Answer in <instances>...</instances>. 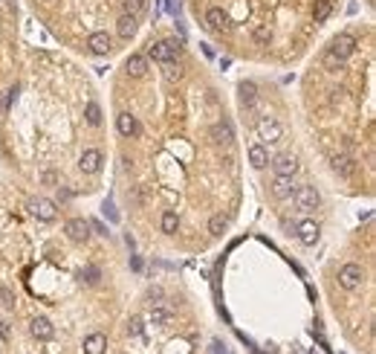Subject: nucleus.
I'll return each mask as SVG.
<instances>
[{
	"instance_id": "15",
	"label": "nucleus",
	"mask_w": 376,
	"mask_h": 354,
	"mask_svg": "<svg viewBox=\"0 0 376 354\" xmlns=\"http://www.w3.org/2000/svg\"><path fill=\"white\" fill-rule=\"evenodd\" d=\"M125 70H127V76H136V79H139V76L148 73V58H145V55H130L125 61Z\"/></svg>"
},
{
	"instance_id": "4",
	"label": "nucleus",
	"mask_w": 376,
	"mask_h": 354,
	"mask_svg": "<svg viewBox=\"0 0 376 354\" xmlns=\"http://www.w3.org/2000/svg\"><path fill=\"white\" fill-rule=\"evenodd\" d=\"M362 279H365V270L359 264H344L339 270V285L344 291H356L359 285H362Z\"/></svg>"
},
{
	"instance_id": "33",
	"label": "nucleus",
	"mask_w": 376,
	"mask_h": 354,
	"mask_svg": "<svg viewBox=\"0 0 376 354\" xmlns=\"http://www.w3.org/2000/svg\"><path fill=\"white\" fill-rule=\"evenodd\" d=\"M0 299H3V305H6V308H12V305H15V296H12L9 288H0Z\"/></svg>"
},
{
	"instance_id": "30",
	"label": "nucleus",
	"mask_w": 376,
	"mask_h": 354,
	"mask_svg": "<svg viewBox=\"0 0 376 354\" xmlns=\"http://www.w3.org/2000/svg\"><path fill=\"white\" fill-rule=\"evenodd\" d=\"M99 267H93V264H90V267H84V279L90 281V285H96V281H99Z\"/></svg>"
},
{
	"instance_id": "7",
	"label": "nucleus",
	"mask_w": 376,
	"mask_h": 354,
	"mask_svg": "<svg viewBox=\"0 0 376 354\" xmlns=\"http://www.w3.org/2000/svg\"><path fill=\"white\" fill-rule=\"evenodd\" d=\"M87 46L93 55H108L110 50H113V38L108 35V32H93V35L87 38Z\"/></svg>"
},
{
	"instance_id": "20",
	"label": "nucleus",
	"mask_w": 376,
	"mask_h": 354,
	"mask_svg": "<svg viewBox=\"0 0 376 354\" xmlns=\"http://www.w3.org/2000/svg\"><path fill=\"white\" fill-rule=\"evenodd\" d=\"M330 12H333V0H315V6H313L315 23H324V20L330 18Z\"/></svg>"
},
{
	"instance_id": "11",
	"label": "nucleus",
	"mask_w": 376,
	"mask_h": 354,
	"mask_svg": "<svg viewBox=\"0 0 376 354\" xmlns=\"http://www.w3.org/2000/svg\"><path fill=\"white\" fill-rule=\"evenodd\" d=\"M296 235L301 244H315L318 241V227H315V221H301V224H296Z\"/></svg>"
},
{
	"instance_id": "29",
	"label": "nucleus",
	"mask_w": 376,
	"mask_h": 354,
	"mask_svg": "<svg viewBox=\"0 0 376 354\" xmlns=\"http://www.w3.org/2000/svg\"><path fill=\"white\" fill-rule=\"evenodd\" d=\"M145 9V0H125V12L127 15H139Z\"/></svg>"
},
{
	"instance_id": "28",
	"label": "nucleus",
	"mask_w": 376,
	"mask_h": 354,
	"mask_svg": "<svg viewBox=\"0 0 376 354\" xmlns=\"http://www.w3.org/2000/svg\"><path fill=\"white\" fill-rule=\"evenodd\" d=\"M127 331H130V337H139L145 331V319L142 317H130V322H127Z\"/></svg>"
},
{
	"instance_id": "9",
	"label": "nucleus",
	"mask_w": 376,
	"mask_h": 354,
	"mask_svg": "<svg viewBox=\"0 0 376 354\" xmlns=\"http://www.w3.org/2000/svg\"><path fill=\"white\" fill-rule=\"evenodd\" d=\"M330 166H333V172L341 174V177H350V174L356 172V160H353L350 154H341V151L330 157Z\"/></svg>"
},
{
	"instance_id": "27",
	"label": "nucleus",
	"mask_w": 376,
	"mask_h": 354,
	"mask_svg": "<svg viewBox=\"0 0 376 354\" xmlns=\"http://www.w3.org/2000/svg\"><path fill=\"white\" fill-rule=\"evenodd\" d=\"M223 229H226V218H223V215H214V218L208 221V232H211V235H223Z\"/></svg>"
},
{
	"instance_id": "12",
	"label": "nucleus",
	"mask_w": 376,
	"mask_h": 354,
	"mask_svg": "<svg viewBox=\"0 0 376 354\" xmlns=\"http://www.w3.org/2000/svg\"><path fill=\"white\" fill-rule=\"evenodd\" d=\"M272 169H275V174H284V177H296V172H298V160H296L292 154H281V157H275Z\"/></svg>"
},
{
	"instance_id": "1",
	"label": "nucleus",
	"mask_w": 376,
	"mask_h": 354,
	"mask_svg": "<svg viewBox=\"0 0 376 354\" xmlns=\"http://www.w3.org/2000/svg\"><path fill=\"white\" fill-rule=\"evenodd\" d=\"M179 53H182V44H179L177 38L159 41V44H153L151 50H148V55H151L153 61H159V64H174L179 58Z\"/></svg>"
},
{
	"instance_id": "10",
	"label": "nucleus",
	"mask_w": 376,
	"mask_h": 354,
	"mask_svg": "<svg viewBox=\"0 0 376 354\" xmlns=\"http://www.w3.org/2000/svg\"><path fill=\"white\" fill-rule=\"evenodd\" d=\"M67 235H70V241H87L90 238V224L84 218H72L67 221Z\"/></svg>"
},
{
	"instance_id": "21",
	"label": "nucleus",
	"mask_w": 376,
	"mask_h": 354,
	"mask_svg": "<svg viewBox=\"0 0 376 354\" xmlns=\"http://www.w3.org/2000/svg\"><path fill=\"white\" fill-rule=\"evenodd\" d=\"M151 322L153 325H171V322H174V314H171L165 305H156V308L151 311Z\"/></svg>"
},
{
	"instance_id": "25",
	"label": "nucleus",
	"mask_w": 376,
	"mask_h": 354,
	"mask_svg": "<svg viewBox=\"0 0 376 354\" xmlns=\"http://www.w3.org/2000/svg\"><path fill=\"white\" fill-rule=\"evenodd\" d=\"M177 227H179L177 212H165L162 215V232H177Z\"/></svg>"
},
{
	"instance_id": "34",
	"label": "nucleus",
	"mask_w": 376,
	"mask_h": 354,
	"mask_svg": "<svg viewBox=\"0 0 376 354\" xmlns=\"http://www.w3.org/2000/svg\"><path fill=\"white\" fill-rule=\"evenodd\" d=\"M55 180H58L55 172H44V183H46V186H55Z\"/></svg>"
},
{
	"instance_id": "13",
	"label": "nucleus",
	"mask_w": 376,
	"mask_h": 354,
	"mask_svg": "<svg viewBox=\"0 0 376 354\" xmlns=\"http://www.w3.org/2000/svg\"><path fill=\"white\" fill-rule=\"evenodd\" d=\"M116 128H119V134L122 136H136L139 134V122H136V116H130L127 110H122L116 116Z\"/></svg>"
},
{
	"instance_id": "5",
	"label": "nucleus",
	"mask_w": 376,
	"mask_h": 354,
	"mask_svg": "<svg viewBox=\"0 0 376 354\" xmlns=\"http://www.w3.org/2000/svg\"><path fill=\"white\" fill-rule=\"evenodd\" d=\"M208 134H211V139H214L217 146H232L234 143V128L229 119H217L214 125L208 128Z\"/></svg>"
},
{
	"instance_id": "18",
	"label": "nucleus",
	"mask_w": 376,
	"mask_h": 354,
	"mask_svg": "<svg viewBox=\"0 0 376 354\" xmlns=\"http://www.w3.org/2000/svg\"><path fill=\"white\" fill-rule=\"evenodd\" d=\"M272 192H275L278 198H289V195H292V177L275 174V180H272Z\"/></svg>"
},
{
	"instance_id": "8",
	"label": "nucleus",
	"mask_w": 376,
	"mask_h": 354,
	"mask_svg": "<svg viewBox=\"0 0 376 354\" xmlns=\"http://www.w3.org/2000/svg\"><path fill=\"white\" fill-rule=\"evenodd\" d=\"M29 212H32L35 218H41V221H52L55 218V203L52 200H46V198H32L29 200Z\"/></svg>"
},
{
	"instance_id": "22",
	"label": "nucleus",
	"mask_w": 376,
	"mask_h": 354,
	"mask_svg": "<svg viewBox=\"0 0 376 354\" xmlns=\"http://www.w3.org/2000/svg\"><path fill=\"white\" fill-rule=\"evenodd\" d=\"M237 90H240V105L252 108V105H255V96H258V87H255L252 82H240V87H237Z\"/></svg>"
},
{
	"instance_id": "19",
	"label": "nucleus",
	"mask_w": 376,
	"mask_h": 354,
	"mask_svg": "<svg viewBox=\"0 0 376 354\" xmlns=\"http://www.w3.org/2000/svg\"><path fill=\"white\" fill-rule=\"evenodd\" d=\"M116 32H119V38H130L136 32V15H122L119 18V23H116Z\"/></svg>"
},
{
	"instance_id": "36",
	"label": "nucleus",
	"mask_w": 376,
	"mask_h": 354,
	"mask_svg": "<svg viewBox=\"0 0 376 354\" xmlns=\"http://www.w3.org/2000/svg\"><path fill=\"white\" fill-rule=\"evenodd\" d=\"M310 354H315V351H310Z\"/></svg>"
},
{
	"instance_id": "35",
	"label": "nucleus",
	"mask_w": 376,
	"mask_h": 354,
	"mask_svg": "<svg viewBox=\"0 0 376 354\" xmlns=\"http://www.w3.org/2000/svg\"><path fill=\"white\" fill-rule=\"evenodd\" d=\"M148 296H151V299H162V291H159V288H153V291L148 293Z\"/></svg>"
},
{
	"instance_id": "16",
	"label": "nucleus",
	"mask_w": 376,
	"mask_h": 354,
	"mask_svg": "<svg viewBox=\"0 0 376 354\" xmlns=\"http://www.w3.org/2000/svg\"><path fill=\"white\" fill-rule=\"evenodd\" d=\"M104 348H108V337L104 334H90L84 340V351L87 354H104Z\"/></svg>"
},
{
	"instance_id": "31",
	"label": "nucleus",
	"mask_w": 376,
	"mask_h": 354,
	"mask_svg": "<svg viewBox=\"0 0 376 354\" xmlns=\"http://www.w3.org/2000/svg\"><path fill=\"white\" fill-rule=\"evenodd\" d=\"M252 38H255L258 44H269V29L258 27V29H255V32H252Z\"/></svg>"
},
{
	"instance_id": "24",
	"label": "nucleus",
	"mask_w": 376,
	"mask_h": 354,
	"mask_svg": "<svg viewBox=\"0 0 376 354\" xmlns=\"http://www.w3.org/2000/svg\"><path fill=\"white\" fill-rule=\"evenodd\" d=\"M206 23H208L211 29H220V27L226 23V12L217 9V6H211V9L206 12Z\"/></svg>"
},
{
	"instance_id": "32",
	"label": "nucleus",
	"mask_w": 376,
	"mask_h": 354,
	"mask_svg": "<svg viewBox=\"0 0 376 354\" xmlns=\"http://www.w3.org/2000/svg\"><path fill=\"white\" fill-rule=\"evenodd\" d=\"M324 67H327V70H339V67H341V61L336 58V55L324 53Z\"/></svg>"
},
{
	"instance_id": "6",
	"label": "nucleus",
	"mask_w": 376,
	"mask_h": 354,
	"mask_svg": "<svg viewBox=\"0 0 376 354\" xmlns=\"http://www.w3.org/2000/svg\"><path fill=\"white\" fill-rule=\"evenodd\" d=\"M258 134H260V139H263V143H278V139L284 136V128L278 125L272 116H263L258 122Z\"/></svg>"
},
{
	"instance_id": "23",
	"label": "nucleus",
	"mask_w": 376,
	"mask_h": 354,
	"mask_svg": "<svg viewBox=\"0 0 376 354\" xmlns=\"http://www.w3.org/2000/svg\"><path fill=\"white\" fill-rule=\"evenodd\" d=\"M249 160H252V166H255V169H263V166L269 163L266 148H263V146H252L249 148Z\"/></svg>"
},
{
	"instance_id": "3",
	"label": "nucleus",
	"mask_w": 376,
	"mask_h": 354,
	"mask_svg": "<svg viewBox=\"0 0 376 354\" xmlns=\"http://www.w3.org/2000/svg\"><path fill=\"white\" fill-rule=\"evenodd\" d=\"M292 200H296L298 212H313V209H318V203H321V198H318V192H315L313 186H301V189L292 195Z\"/></svg>"
},
{
	"instance_id": "26",
	"label": "nucleus",
	"mask_w": 376,
	"mask_h": 354,
	"mask_svg": "<svg viewBox=\"0 0 376 354\" xmlns=\"http://www.w3.org/2000/svg\"><path fill=\"white\" fill-rule=\"evenodd\" d=\"M84 116H87L90 125H99V122H101V108L96 105V102H87V110H84Z\"/></svg>"
},
{
	"instance_id": "14",
	"label": "nucleus",
	"mask_w": 376,
	"mask_h": 354,
	"mask_svg": "<svg viewBox=\"0 0 376 354\" xmlns=\"http://www.w3.org/2000/svg\"><path fill=\"white\" fill-rule=\"evenodd\" d=\"M81 169H84L87 174L99 172V169H101V151H99V148H87V151L81 154Z\"/></svg>"
},
{
	"instance_id": "17",
	"label": "nucleus",
	"mask_w": 376,
	"mask_h": 354,
	"mask_svg": "<svg viewBox=\"0 0 376 354\" xmlns=\"http://www.w3.org/2000/svg\"><path fill=\"white\" fill-rule=\"evenodd\" d=\"M32 334H35L38 340H49V337H52V322L46 317H35L32 319Z\"/></svg>"
},
{
	"instance_id": "2",
	"label": "nucleus",
	"mask_w": 376,
	"mask_h": 354,
	"mask_svg": "<svg viewBox=\"0 0 376 354\" xmlns=\"http://www.w3.org/2000/svg\"><path fill=\"white\" fill-rule=\"evenodd\" d=\"M353 50H356V35L341 32V35L333 38V44H330V50H327V53L336 55L339 61H344V58H350V55H353Z\"/></svg>"
}]
</instances>
